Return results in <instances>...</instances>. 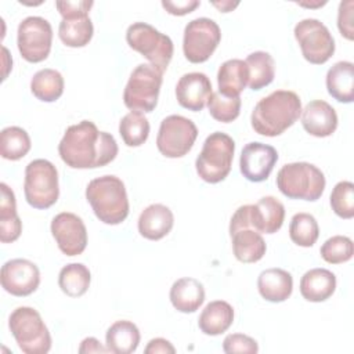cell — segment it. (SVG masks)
I'll use <instances>...</instances> for the list:
<instances>
[{
	"mask_svg": "<svg viewBox=\"0 0 354 354\" xmlns=\"http://www.w3.org/2000/svg\"><path fill=\"white\" fill-rule=\"evenodd\" d=\"M301 124L314 137H329L337 127V113L335 108L324 100H314L301 109Z\"/></svg>",
	"mask_w": 354,
	"mask_h": 354,
	"instance_id": "cell-19",
	"label": "cell"
},
{
	"mask_svg": "<svg viewBox=\"0 0 354 354\" xmlns=\"http://www.w3.org/2000/svg\"><path fill=\"white\" fill-rule=\"evenodd\" d=\"M326 88L329 95L343 104L354 101V64L339 61L328 69Z\"/></svg>",
	"mask_w": 354,
	"mask_h": 354,
	"instance_id": "cell-25",
	"label": "cell"
},
{
	"mask_svg": "<svg viewBox=\"0 0 354 354\" xmlns=\"http://www.w3.org/2000/svg\"><path fill=\"white\" fill-rule=\"evenodd\" d=\"M214 7H217L221 12H228V11H232L236 6H238V3H232V1H221V3H217V1H214V3H212Z\"/></svg>",
	"mask_w": 354,
	"mask_h": 354,
	"instance_id": "cell-46",
	"label": "cell"
},
{
	"mask_svg": "<svg viewBox=\"0 0 354 354\" xmlns=\"http://www.w3.org/2000/svg\"><path fill=\"white\" fill-rule=\"evenodd\" d=\"M24 192L35 209L51 207L59 196L57 167L47 159H35L25 169Z\"/></svg>",
	"mask_w": 354,
	"mask_h": 354,
	"instance_id": "cell-8",
	"label": "cell"
},
{
	"mask_svg": "<svg viewBox=\"0 0 354 354\" xmlns=\"http://www.w3.org/2000/svg\"><path fill=\"white\" fill-rule=\"evenodd\" d=\"M336 290V277L326 268H313L300 279V293L307 301L319 303L329 299Z\"/></svg>",
	"mask_w": 354,
	"mask_h": 354,
	"instance_id": "cell-23",
	"label": "cell"
},
{
	"mask_svg": "<svg viewBox=\"0 0 354 354\" xmlns=\"http://www.w3.org/2000/svg\"><path fill=\"white\" fill-rule=\"evenodd\" d=\"M30 137L22 127L8 126L0 133V155L7 160H19L30 151Z\"/></svg>",
	"mask_w": 354,
	"mask_h": 354,
	"instance_id": "cell-34",
	"label": "cell"
},
{
	"mask_svg": "<svg viewBox=\"0 0 354 354\" xmlns=\"http://www.w3.org/2000/svg\"><path fill=\"white\" fill-rule=\"evenodd\" d=\"M169 297L177 311L195 313L205 301V288L195 278H180L171 285Z\"/></svg>",
	"mask_w": 354,
	"mask_h": 354,
	"instance_id": "cell-22",
	"label": "cell"
},
{
	"mask_svg": "<svg viewBox=\"0 0 354 354\" xmlns=\"http://www.w3.org/2000/svg\"><path fill=\"white\" fill-rule=\"evenodd\" d=\"M201 1L198 0H177V1H170V0H163L162 7L171 15H187L192 12L196 7H199Z\"/></svg>",
	"mask_w": 354,
	"mask_h": 354,
	"instance_id": "cell-43",
	"label": "cell"
},
{
	"mask_svg": "<svg viewBox=\"0 0 354 354\" xmlns=\"http://www.w3.org/2000/svg\"><path fill=\"white\" fill-rule=\"evenodd\" d=\"M173 224V212L166 205L152 203L138 217V232L145 239L159 241L171 231Z\"/></svg>",
	"mask_w": 354,
	"mask_h": 354,
	"instance_id": "cell-20",
	"label": "cell"
},
{
	"mask_svg": "<svg viewBox=\"0 0 354 354\" xmlns=\"http://www.w3.org/2000/svg\"><path fill=\"white\" fill-rule=\"evenodd\" d=\"M91 281L90 270L82 263H71L61 268L58 274V285L69 297L83 296Z\"/></svg>",
	"mask_w": 354,
	"mask_h": 354,
	"instance_id": "cell-31",
	"label": "cell"
},
{
	"mask_svg": "<svg viewBox=\"0 0 354 354\" xmlns=\"http://www.w3.org/2000/svg\"><path fill=\"white\" fill-rule=\"evenodd\" d=\"M249 69V87L261 90L268 86L275 77L274 58L266 51H254L245 59Z\"/></svg>",
	"mask_w": 354,
	"mask_h": 354,
	"instance_id": "cell-33",
	"label": "cell"
},
{
	"mask_svg": "<svg viewBox=\"0 0 354 354\" xmlns=\"http://www.w3.org/2000/svg\"><path fill=\"white\" fill-rule=\"evenodd\" d=\"M112 134L100 131L90 120H82L65 130L58 144V153L72 169H95L111 163L118 155Z\"/></svg>",
	"mask_w": 354,
	"mask_h": 354,
	"instance_id": "cell-1",
	"label": "cell"
},
{
	"mask_svg": "<svg viewBox=\"0 0 354 354\" xmlns=\"http://www.w3.org/2000/svg\"><path fill=\"white\" fill-rule=\"evenodd\" d=\"M257 289L267 301L281 303L292 295L293 278L286 270L267 268L257 278Z\"/></svg>",
	"mask_w": 354,
	"mask_h": 354,
	"instance_id": "cell-21",
	"label": "cell"
},
{
	"mask_svg": "<svg viewBox=\"0 0 354 354\" xmlns=\"http://www.w3.org/2000/svg\"><path fill=\"white\" fill-rule=\"evenodd\" d=\"M119 134L127 147H140L148 140L149 122L142 112L131 111L122 118Z\"/></svg>",
	"mask_w": 354,
	"mask_h": 354,
	"instance_id": "cell-35",
	"label": "cell"
},
{
	"mask_svg": "<svg viewBox=\"0 0 354 354\" xmlns=\"http://www.w3.org/2000/svg\"><path fill=\"white\" fill-rule=\"evenodd\" d=\"M196 137L198 129L191 119L181 115H170L160 122L156 147L166 158H181L191 151Z\"/></svg>",
	"mask_w": 354,
	"mask_h": 354,
	"instance_id": "cell-10",
	"label": "cell"
},
{
	"mask_svg": "<svg viewBox=\"0 0 354 354\" xmlns=\"http://www.w3.org/2000/svg\"><path fill=\"white\" fill-rule=\"evenodd\" d=\"M241 97H224L223 94L212 93L207 100V109L210 116L221 123H230L239 116L241 112Z\"/></svg>",
	"mask_w": 354,
	"mask_h": 354,
	"instance_id": "cell-37",
	"label": "cell"
},
{
	"mask_svg": "<svg viewBox=\"0 0 354 354\" xmlns=\"http://www.w3.org/2000/svg\"><path fill=\"white\" fill-rule=\"evenodd\" d=\"M221 40V30L217 22L201 17L189 21L184 29L183 51L192 64L207 61Z\"/></svg>",
	"mask_w": 354,
	"mask_h": 354,
	"instance_id": "cell-12",
	"label": "cell"
},
{
	"mask_svg": "<svg viewBox=\"0 0 354 354\" xmlns=\"http://www.w3.org/2000/svg\"><path fill=\"white\" fill-rule=\"evenodd\" d=\"M126 41L134 51L145 57L151 65L165 72L173 58L171 39L145 22H134L126 30Z\"/></svg>",
	"mask_w": 354,
	"mask_h": 354,
	"instance_id": "cell-9",
	"label": "cell"
},
{
	"mask_svg": "<svg viewBox=\"0 0 354 354\" xmlns=\"http://www.w3.org/2000/svg\"><path fill=\"white\" fill-rule=\"evenodd\" d=\"M325 185L324 173L308 162L286 163L277 174V187L289 199L318 201L325 191Z\"/></svg>",
	"mask_w": 354,
	"mask_h": 354,
	"instance_id": "cell-4",
	"label": "cell"
},
{
	"mask_svg": "<svg viewBox=\"0 0 354 354\" xmlns=\"http://www.w3.org/2000/svg\"><path fill=\"white\" fill-rule=\"evenodd\" d=\"M295 37L306 61L325 64L335 53V39L329 29L315 18H304L295 25Z\"/></svg>",
	"mask_w": 354,
	"mask_h": 354,
	"instance_id": "cell-11",
	"label": "cell"
},
{
	"mask_svg": "<svg viewBox=\"0 0 354 354\" xmlns=\"http://www.w3.org/2000/svg\"><path fill=\"white\" fill-rule=\"evenodd\" d=\"M86 199L100 221L120 224L129 216V198L123 181L112 174L93 178L86 188Z\"/></svg>",
	"mask_w": 354,
	"mask_h": 354,
	"instance_id": "cell-3",
	"label": "cell"
},
{
	"mask_svg": "<svg viewBox=\"0 0 354 354\" xmlns=\"http://www.w3.org/2000/svg\"><path fill=\"white\" fill-rule=\"evenodd\" d=\"M332 210L342 218L354 217V184L351 181H339L330 194Z\"/></svg>",
	"mask_w": 354,
	"mask_h": 354,
	"instance_id": "cell-39",
	"label": "cell"
},
{
	"mask_svg": "<svg viewBox=\"0 0 354 354\" xmlns=\"http://www.w3.org/2000/svg\"><path fill=\"white\" fill-rule=\"evenodd\" d=\"M163 72L151 64L137 65L124 87L123 102L130 111L152 112L158 104Z\"/></svg>",
	"mask_w": 354,
	"mask_h": 354,
	"instance_id": "cell-7",
	"label": "cell"
},
{
	"mask_svg": "<svg viewBox=\"0 0 354 354\" xmlns=\"http://www.w3.org/2000/svg\"><path fill=\"white\" fill-rule=\"evenodd\" d=\"M108 348L101 344L100 340L95 337H86L82 340L79 346V353L80 354H90V353H106Z\"/></svg>",
	"mask_w": 354,
	"mask_h": 354,
	"instance_id": "cell-45",
	"label": "cell"
},
{
	"mask_svg": "<svg viewBox=\"0 0 354 354\" xmlns=\"http://www.w3.org/2000/svg\"><path fill=\"white\" fill-rule=\"evenodd\" d=\"M223 350L227 354H256L259 351V344L257 342L243 333H231L227 335L224 342H223Z\"/></svg>",
	"mask_w": 354,
	"mask_h": 354,
	"instance_id": "cell-40",
	"label": "cell"
},
{
	"mask_svg": "<svg viewBox=\"0 0 354 354\" xmlns=\"http://www.w3.org/2000/svg\"><path fill=\"white\" fill-rule=\"evenodd\" d=\"M94 33V26L90 17H79L62 19L58 26V36L68 47H84L90 43Z\"/></svg>",
	"mask_w": 354,
	"mask_h": 354,
	"instance_id": "cell-32",
	"label": "cell"
},
{
	"mask_svg": "<svg viewBox=\"0 0 354 354\" xmlns=\"http://www.w3.org/2000/svg\"><path fill=\"white\" fill-rule=\"evenodd\" d=\"M144 351H145V354H167V353L174 354L176 348L169 340H166L163 337H155L148 342Z\"/></svg>",
	"mask_w": 354,
	"mask_h": 354,
	"instance_id": "cell-44",
	"label": "cell"
},
{
	"mask_svg": "<svg viewBox=\"0 0 354 354\" xmlns=\"http://www.w3.org/2000/svg\"><path fill=\"white\" fill-rule=\"evenodd\" d=\"M140 330L136 324L127 319L113 322L105 335V344L108 351L115 354H130L137 350L140 344Z\"/></svg>",
	"mask_w": 354,
	"mask_h": 354,
	"instance_id": "cell-29",
	"label": "cell"
},
{
	"mask_svg": "<svg viewBox=\"0 0 354 354\" xmlns=\"http://www.w3.org/2000/svg\"><path fill=\"white\" fill-rule=\"evenodd\" d=\"M235 152L232 137L225 133L214 131L206 137L202 151L195 160L198 176L210 184L223 181L231 171Z\"/></svg>",
	"mask_w": 354,
	"mask_h": 354,
	"instance_id": "cell-5",
	"label": "cell"
},
{
	"mask_svg": "<svg viewBox=\"0 0 354 354\" xmlns=\"http://www.w3.org/2000/svg\"><path fill=\"white\" fill-rule=\"evenodd\" d=\"M249 227L260 234L277 232L285 220V207L275 196H263L254 205H245Z\"/></svg>",
	"mask_w": 354,
	"mask_h": 354,
	"instance_id": "cell-17",
	"label": "cell"
},
{
	"mask_svg": "<svg viewBox=\"0 0 354 354\" xmlns=\"http://www.w3.org/2000/svg\"><path fill=\"white\" fill-rule=\"evenodd\" d=\"M51 234L66 256L82 254L87 246V230L83 220L71 212L58 213L51 221Z\"/></svg>",
	"mask_w": 354,
	"mask_h": 354,
	"instance_id": "cell-14",
	"label": "cell"
},
{
	"mask_svg": "<svg viewBox=\"0 0 354 354\" xmlns=\"http://www.w3.org/2000/svg\"><path fill=\"white\" fill-rule=\"evenodd\" d=\"M30 91L43 102L57 101L64 93V77L55 69H40L30 80Z\"/></svg>",
	"mask_w": 354,
	"mask_h": 354,
	"instance_id": "cell-30",
	"label": "cell"
},
{
	"mask_svg": "<svg viewBox=\"0 0 354 354\" xmlns=\"http://www.w3.org/2000/svg\"><path fill=\"white\" fill-rule=\"evenodd\" d=\"M0 241L11 243L17 241L22 232V223L17 214V202L12 189L6 184H0Z\"/></svg>",
	"mask_w": 354,
	"mask_h": 354,
	"instance_id": "cell-26",
	"label": "cell"
},
{
	"mask_svg": "<svg viewBox=\"0 0 354 354\" xmlns=\"http://www.w3.org/2000/svg\"><path fill=\"white\" fill-rule=\"evenodd\" d=\"M93 1L79 0V1H57L55 7L62 15V19L87 17L90 8L93 7Z\"/></svg>",
	"mask_w": 354,
	"mask_h": 354,
	"instance_id": "cell-41",
	"label": "cell"
},
{
	"mask_svg": "<svg viewBox=\"0 0 354 354\" xmlns=\"http://www.w3.org/2000/svg\"><path fill=\"white\" fill-rule=\"evenodd\" d=\"M289 236L297 246L311 248L319 236L315 217L310 213H296L289 224Z\"/></svg>",
	"mask_w": 354,
	"mask_h": 354,
	"instance_id": "cell-36",
	"label": "cell"
},
{
	"mask_svg": "<svg viewBox=\"0 0 354 354\" xmlns=\"http://www.w3.org/2000/svg\"><path fill=\"white\" fill-rule=\"evenodd\" d=\"M230 235L236 260L242 263H256L266 254L267 245L260 232L252 228H239Z\"/></svg>",
	"mask_w": 354,
	"mask_h": 354,
	"instance_id": "cell-27",
	"label": "cell"
},
{
	"mask_svg": "<svg viewBox=\"0 0 354 354\" xmlns=\"http://www.w3.org/2000/svg\"><path fill=\"white\" fill-rule=\"evenodd\" d=\"M53 43V28L50 22L41 17H26L18 25L17 44L19 54L28 62L44 61Z\"/></svg>",
	"mask_w": 354,
	"mask_h": 354,
	"instance_id": "cell-13",
	"label": "cell"
},
{
	"mask_svg": "<svg viewBox=\"0 0 354 354\" xmlns=\"http://www.w3.org/2000/svg\"><path fill=\"white\" fill-rule=\"evenodd\" d=\"M321 257L329 264H342L348 261L354 254V245L348 236L333 235L326 239L321 249Z\"/></svg>",
	"mask_w": 354,
	"mask_h": 354,
	"instance_id": "cell-38",
	"label": "cell"
},
{
	"mask_svg": "<svg viewBox=\"0 0 354 354\" xmlns=\"http://www.w3.org/2000/svg\"><path fill=\"white\" fill-rule=\"evenodd\" d=\"M277 160L278 152L274 147L253 141L243 147L239 158V169L246 180L261 183L270 177Z\"/></svg>",
	"mask_w": 354,
	"mask_h": 354,
	"instance_id": "cell-16",
	"label": "cell"
},
{
	"mask_svg": "<svg viewBox=\"0 0 354 354\" xmlns=\"http://www.w3.org/2000/svg\"><path fill=\"white\" fill-rule=\"evenodd\" d=\"M300 113L301 101L295 91L275 90L256 104L250 123L257 134L277 137L289 129Z\"/></svg>",
	"mask_w": 354,
	"mask_h": 354,
	"instance_id": "cell-2",
	"label": "cell"
},
{
	"mask_svg": "<svg viewBox=\"0 0 354 354\" xmlns=\"http://www.w3.org/2000/svg\"><path fill=\"white\" fill-rule=\"evenodd\" d=\"M8 328L25 354H46L51 348L50 332L40 314L32 307H17L8 318Z\"/></svg>",
	"mask_w": 354,
	"mask_h": 354,
	"instance_id": "cell-6",
	"label": "cell"
},
{
	"mask_svg": "<svg viewBox=\"0 0 354 354\" xmlns=\"http://www.w3.org/2000/svg\"><path fill=\"white\" fill-rule=\"evenodd\" d=\"M249 83V69L245 61L232 58L223 62L217 72L218 93L224 97H239Z\"/></svg>",
	"mask_w": 354,
	"mask_h": 354,
	"instance_id": "cell-24",
	"label": "cell"
},
{
	"mask_svg": "<svg viewBox=\"0 0 354 354\" xmlns=\"http://www.w3.org/2000/svg\"><path fill=\"white\" fill-rule=\"evenodd\" d=\"M1 286L12 296L32 295L40 283V271L35 263L26 259H12L3 264L0 272Z\"/></svg>",
	"mask_w": 354,
	"mask_h": 354,
	"instance_id": "cell-15",
	"label": "cell"
},
{
	"mask_svg": "<svg viewBox=\"0 0 354 354\" xmlns=\"http://www.w3.org/2000/svg\"><path fill=\"white\" fill-rule=\"evenodd\" d=\"M353 0H346L339 4V12H337V28L347 40H353L354 37V29H353Z\"/></svg>",
	"mask_w": 354,
	"mask_h": 354,
	"instance_id": "cell-42",
	"label": "cell"
},
{
	"mask_svg": "<svg viewBox=\"0 0 354 354\" xmlns=\"http://www.w3.org/2000/svg\"><path fill=\"white\" fill-rule=\"evenodd\" d=\"M212 93L210 79L202 72H189L183 75L176 86L178 104L192 112L202 111Z\"/></svg>",
	"mask_w": 354,
	"mask_h": 354,
	"instance_id": "cell-18",
	"label": "cell"
},
{
	"mask_svg": "<svg viewBox=\"0 0 354 354\" xmlns=\"http://www.w3.org/2000/svg\"><path fill=\"white\" fill-rule=\"evenodd\" d=\"M234 321V308L224 300H214L206 304L202 310L198 325L207 336H217L224 333Z\"/></svg>",
	"mask_w": 354,
	"mask_h": 354,
	"instance_id": "cell-28",
	"label": "cell"
}]
</instances>
